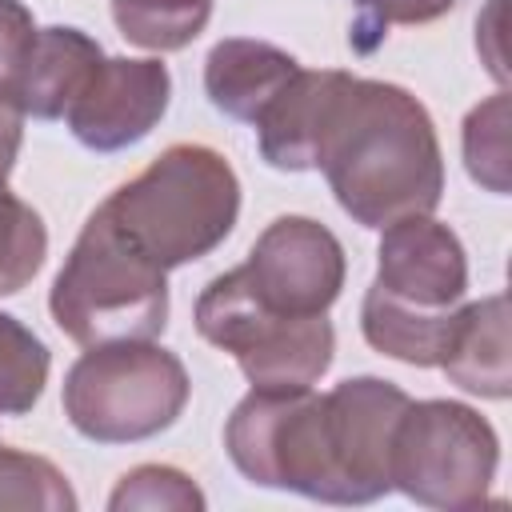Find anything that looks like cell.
Instances as JSON below:
<instances>
[{
  "label": "cell",
  "instance_id": "obj_1",
  "mask_svg": "<svg viewBox=\"0 0 512 512\" xmlns=\"http://www.w3.org/2000/svg\"><path fill=\"white\" fill-rule=\"evenodd\" d=\"M336 204L364 228L436 212L444 152L428 108L400 84L344 76L316 144Z\"/></svg>",
  "mask_w": 512,
  "mask_h": 512
},
{
  "label": "cell",
  "instance_id": "obj_2",
  "mask_svg": "<svg viewBox=\"0 0 512 512\" xmlns=\"http://www.w3.org/2000/svg\"><path fill=\"white\" fill-rule=\"evenodd\" d=\"M100 212L152 264L180 268L216 252L240 216V180L208 144H172L124 180Z\"/></svg>",
  "mask_w": 512,
  "mask_h": 512
},
{
  "label": "cell",
  "instance_id": "obj_3",
  "mask_svg": "<svg viewBox=\"0 0 512 512\" xmlns=\"http://www.w3.org/2000/svg\"><path fill=\"white\" fill-rule=\"evenodd\" d=\"M168 272L128 244L100 212L84 220L64 268L52 280L48 312L80 348L156 340L168 324Z\"/></svg>",
  "mask_w": 512,
  "mask_h": 512
},
{
  "label": "cell",
  "instance_id": "obj_4",
  "mask_svg": "<svg viewBox=\"0 0 512 512\" xmlns=\"http://www.w3.org/2000/svg\"><path fill=\"white\" fill-rule=\"evenodd\" d=\"M192 396L176 352L156 340L92 344L64 376V416L96 444H136L172 428Z\"/></svg>",
  "mask_w": 512,
  "mask_h": 512
},
{
  "label": "cell",
  "instance_id": "obj_5",
  "mask_svg": "<svg viewBox=\"0 0 512 512\" xmlns=\"http://www.w3.org/2000/svg\"><path fill=\"white\" fill-rule=\"evenodd\" d=\"M224 448L236 472L260 488L348 504L328 408L312 388H252L224 424Z\"/></svg>",
  "mask_w": 512,
  "mask_h": 512
},
{
  "label": "cell",
  "instance_id": "obj_6",
  "mask_svg": "<svg viewBox=\"0 0 512 512\" xmlns=\"http://www.w3.org/2000/svg\"><path fill=\"white\" fill-rule=\"evenodd\" d=\"M496 428L460 400H408L388 444V480L424 508L472 512L496 480Z\"/></svg>",
  "mask_w": 512,
  "mask_h": 512
},
{
  "label": "cell",
  "instance_id": "obj_7",
  "mask_svg": "<svg viewBox=\"0 0 512 512\" xmlns=\"http://www.w3.org/2000/svg\"><path fill=\"white\" fill-rule=\"evenodd\" d=\"M196 332L236 356L252 388H312L336 352L328 316H280L264 308L244 272H220L196 300Z\"/></svg>",
  "mask_w": 512,
  "mask_h": 512
},
{
  "label": "cell",
  "instance_id": "obj_8",
  "mask_svg": "<svg viewBox=\"0 0 512 512\" xmlns=\"http://www.w3.org/2000/svg\"><path fill=\"white\" fill-rule=\"evenodd\" d=\"M252 296L280 316H324L344 288V248L312 216H276L240 264Z\"/></svg>",
  "mask_w": 512,
  "mask_h": 512
},
{
  "label": "cell",
  "instance_id": "obj_9",
  "mask_svg": "<svg viewBox=\"0 0 512 512\" xmlns=\"http://www.w3.org/2000/svg\"><path fill=\"white\" fill-rule=\"evenodd\" d=\"M172 100V76L160 60L104 56L84 92L64 112L68 132L92 152H120L144 140Z\"/></svg>",
  "mask_w": 512,
  "mask_h": 512
},
{
  "label": "cell",
  "instance_id": "obj_10",
  "mask_svg": "<svg viewBox=\"0 0 512 512\" xmlns=\"http://www.w3.org/2000/svg\"><path fill=\"white\" fill-rule=\"evenodd\" d=\"M412 396L380 376H352L340 380L332 392H324L328 424H332V448L344 480L348 504H372L392 492L388 480V444L396 416L404 412Z\"/></svg>",
  "mask_w": 512,
  "mask_h": 512
},
{
  "label": "cell",
  "instance_id": "obj_11",
  "mask_svg": "<svg viewBox=\"0 0 512 512\" xmlns=\"http://www.w3.org/2000/svg\"><path fill=\"white\" fill-rule=\"evenodd\" d=\"M372 288L424 312L456 308L468 292V256L460 236L432 212L384 224Z\"/></svg>",
  "mask_w": 512,
  "mask_h": 512
},
{
  "label": "cell",
  "instance_id": "obj_12",
  "mask_svg": "<svg viewBox=\"0 0 512 512\" xmlns=\"http://www.w3.org/2000/svg\"><path fill=\"white\" fill-rule=\"evenodd\" d=\"M348 72L340 68H296L280 92L260 108L256 140L260 156L280 172H308L316 168V144L328 124L332 100Z\"/></svg>",
  "mask_w": 512,
  "mask_h": 512
},
{
  "label": "cell",
  "instance_id": "obj_13",
  "mask_svg": "<svg viewBox=\"0 0 512 512\" xmlns=\"http://www.w3.org/2000/svg\"><path fill=\"white\" fill-rule=\"evenodd\" d=\"M100 60L104 52L88 32L68 28V24L36 28L20 80H16L20 112L36 120H60L72 108V100L84 92V84L92 80Z\"/></svg>",
  "mask_w": 512,
  "mask_h": 512
},
{
  "label": "cell",
  "instance_id": "obj_14",
  "mask_svg": "<svg viewBox=\"0 0 512 512\" xmlns=\"http://www.w3.org/2000/svg\"><path fill=\"white\" fill-rule=\"evenodd\" d=\"M436 368L456 388H464L472 396L508 400L512 368H508V300H504V292L472 300V304L460 300L452 336H448Z\"/></svg>",
  "mask_w": 512,
  "mask_h": 512
},
{
  "label": "cell",
  "instance_id": "obj_15",
  "mask_svg": "<svg viewBox=\"0 0 512 512\" xmlns=\"http://www.w3.org/2000/svg\"><path fill=\"white\" fill-rule=\"evenodd\" d=\"M300 68L296 56L268 40H248V36H228L212 44L204 60V92L216 112L252 124L260 108L280 92V84Z\"/></svg>",
  "mask_w": 512,
  "mask_h": 512
},
{
  "label": "cell",
  "instance_id": "obj_16",
  "mask_svg": "<svg viewBox=\"0 0 512 512\" xmlns=\"http://www.w3.org/2000/svg\"><path fill=\"white\" fill-rule=\"evenodd\" d=\"M456 308L424 312V308H408V304L384 296L380 288H368L364 304H360V332L376 352H384L400 364L436 368L444 356V344L452 336Z\"/></svg>",
  "mask_w": 512,
  "mask_h": 512
},
{
  "label": "cell",
  "instance_id": "obj_17",
  "mask_svg": "<svg viewBox=\"0 0 512 512\" xmlns=\"http://www.w3.org/2000/svg\"><path fill=\"white\" fill-rule=\"evenodd\" d=\"M120 36L148 52L188 48L212 20V0H112Z\"/></svg>",
  "mask_w": 512,
  "mask_h": 512
},
{
  "label": "cell",
  "instance_id": "obj_18",
  "mask_svg": "<svg viewBox=\"0 0 512 512\" xmlns=\"http://www.w3.org/2000/svg\"><path fill=\"white\" fill-rule=\"evenodd\" d=\"M52 356L44 340L20 324L16 316L0 312V416H24L36 408L48 384Z\"/></svg>",
  "mask_w": 512,
  "mask_h": 512
},
{
  "label": "cell",
  "instance_id": "obj_19",
  "mask_svg": "<svg viewBox=\"0 0 512 512\" xmlns=\"http://www.w3.org/2000/svg\"><path fill=\"white\" fill-rule=\"evenodd\" d=\"M48 228L32 204H24L8 176H0V296H16L44 268Z\"/></svg>",
  "mask_w": 512,
  "mask_h": 512
},
{
  "label": "cell",
  "instance_id": "obj_20",
  "mask_svg": "<svg viewBox=\"0 0 512 512\" xmlns=\"http://www.w3.org/2000/svg\"><path fill=\"white\" fill-rule=\"evenodd\" d=\"M0 508H12V512H72L76 492L52 460H44L36 452H20L12 444H0Z\"/></svg>",
  "mask_w": 512,
  "mask_h": 512
},
{
  "label": "cell",
  "instance_id": "obj_21",
  "mask_svg": "<svg viewBox=\"0 0 512 512\" xmlns=\"http://www.w3.org/2000/svg\"><path fill=\"white\" fill-rule=\"evenodd\" d=\"M464 164L488 192H508V96L496 92L464 116Z\"/></svg>",
  "mask_w": 512,
  "mask_h": 512
},
{
  "label": "cell",
  "instance_id": "obj_22",
  "mask_svg": "<svg viewBox=\"0 0 512 512\" xmlns=\"http://www.w3.org/2000/svg\"><path fill=\"white\" fill-rule=\"evenodd\" d=\"M204 504L208 500L196 488V480L188 472L172 468V464H140V468L124 472L120 484L108 496L112 512H136V508H144V512H156V508H164V512H200Z\"/></svg>",
  "mask_w": 512,
  "mask_h": 512
},
{
  "label": "cell",
  "instance_id": "obj_23",
  "mask_svg": "<svg viewBox=\"0 0 512 512\" xmlns=\"http://www.w3.org/2000/svg\"><path fill=\"white\" fill-rule=\"evenodd\" d=\"M452 8L456 0H356L352 40L360 48H372L392 24H432Z\"/></svg>",
  "mask_w": 512,
  "mask_h": 512
},
{
  "label": "cell",
  "instance_id": "obj_24",
  "mask_svg": "<svg viewBox=\"0 0 512 512\" xmlns=\"http://www.w3.org/2000/svg\"><path fill=\"white\" fill-rule=\"evenodd\" d=\"M36 24L20 0H0V104H16V80L32 48Z\"/></svg>",
  "mask_w": 512,
  "mask_h": 512
},
{
  "label": "cell",
  "instance_id": "obj_25",
  "mask_svg": "<svg viewBox=\"0 0 512 512\" xmlns=\"http://www.w3.org/2000/svg\"><path fill=\"white\" fill-rule=\"evenodd\" d=\"M20 136H24V112H20V104H0V176L12 172L16 152H20Z\"/></svg>",
  "mask_w": 512,
  "mask_h": 512
}]
</instances>
